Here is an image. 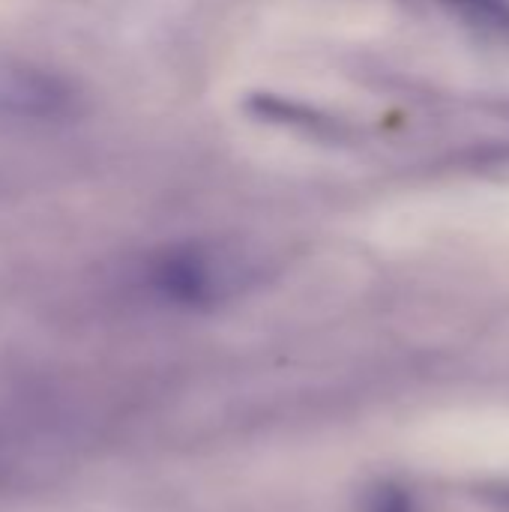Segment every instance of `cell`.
Wrapping results in <instances>:
<instances>
[{"label": "cell", "mask_w": 509, "mask_h": 512, "mask_svg": "<svg viewBox=\"0 0 509 512\" xmlns=\"http://www.w3.org/2000/svg\"><path fill=\"white\" fill-rule=\"evenodd\" d=\"M360 512H417V504L405 486H399L393 480H381L363 492Z\"/></svg>", "instance_id": "1"}, {"label": "cell", "mask_w": 509, "mask_h": 512, "mask_svg": "<svg viewBox=\"0 0 509 512\" xmlns=\"http://www.w3.org/2000/svg\"><path fill=\"white\" fill-rule=\"evenodd\" d=\"M489 501H492V507H498V510L509 512V489H501V486H495V489L489 492Z\"/></svg>", "instance_id": "2"}]
</instances>
